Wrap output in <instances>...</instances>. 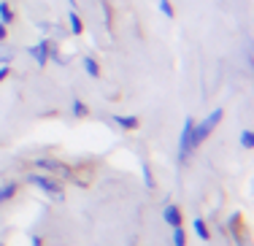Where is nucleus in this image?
<instances>
[{
	"instance_id": "obj_13",
	"label": "nucleus",
	"mask_w": 254,
	"mask_h": 246,
	"mask_svg": "<svg viewBox=\"0 0 254 246\" xmlns=\"http://www.w3.org/2000/svg\"><path fill=\"white\" fill-rule=\"evenodd\" d=\"M241 146H244V149L254 146V133H252V130H244V133H241Z\"/></svg>"
},
{
	"instance_id": "obj_12",
	"label": "nucleus",
	"mask_w": 254,
	"mask_h": 246,
	"mask_svg": "<svg viewBox=\"0 0 254 246\" xmlns=\"http://www.w3.org/2000/svg\"><path fill=\"white\" fill-rule=\"evenodd\" d=\"M195 233H198L200 241H209V227H206L203 219H195Z\"/></svg>"
},
{
	"instance_id": "obj_9",
	"label": "nucleus",
	"mask_w": 254,
	"mask_h": 246,
	"mask_svg": "<svg viewBox=\"0 0 254 246\" xmlns=\"http://www.w3.org/2000/svg\"><path fill=\"white\" fill-rule=\"evenodd\" d=\"M14 22V11L8 3H0V25H11Z\"/></svg>"
},
{
	"instance_id": "obj_6",
	"label": "nucleus",
	"mask_w": 254,
	"mask_h": 246,
	"mask_svg": "<svg viewBox=\"0 0 254 246\" xmlns=\"http://www.w3.org/2000/svg\"><path fill=\"white\" fill-rule=\"evenodd\" d=\"M163 216H165V222H168L170 227H181V211H178L176 205H165Z\"/></svg>"
},
{
	"instance_id": "obj_14",
	"label": "nucleus",
	"mask_w": 254,
	"mask_h": 246,
	"mask_svg": "<svg viewBox=\"0 0 254 246\" xmlns=\"http://www.w3.org/2000/svg\"><path fill=\"white\" fill-rule=\"evenodd\" d=\"M173 244H176V246H187V241H184V230H181V227H173Z\"/></svg>"
},
{
	"instance_id": "obj_15",
	"label": "nucleus",
	"mask_w": 254,
	"mask_h": 246,
	"mask_svg": "<svg viewBox=\"0 0 254 246\" xmlns=\"http://www.w3.org/2000/svg\"><path fill=\"white\" fill-rule=\"evenodd\" d=\"M143 179H146V187L152 190V187H154V176H152V168H149V165H143Z\"/></svg>"
},
{
	"instance_id": "obj_2",
	"label": "nucleus",
	"mask_w": 254,
	"mask_h": 246,
	"mask_svg": "<svg viewBox=\"0 0 254 246\" xmlns=\"http://www.w3.org/2000/svg\"><path fill=\"white\" fill-rule=\"evenodd\" d=\"M192 127H195V119L192 117H187V122H184V127H181V141H178V160L181 163H187V157L192 154Z\"/></svg>"
},
{
	"instance_id": "obj_17",
	"label": "nucleus",
	"mask_w": 254,
	"mask_h": 246,
	"mask_svg": "<svg viewBox=\"0 0 254 246\" xmlns=\"http://www.w3.org/2000/svg\"><path fill=\"white\" fill-rule=\"evenodd\" d=\"M73 114H79V117H84V114H86V106H84L82 100H76V103H73Z\"/></svg>"
},
{
	"instance_id": "obj_8",
	"label": "nucleus",
	"mask_w": 254,
	"mask_h": 246,
	"mask_svg": "<svg viewBox=\"0 0 254 246\" xmlns=\"http://www.w3.org/2000/svg\"><path fill=\"white\" fill-rule=\"evenodd\" d=\"M114 122L125 130H135L138 127V117H114Z\"/></svg>"
},
{
	"instance_id": "obj_1",
	"label": "nucleus",
	"mask_w": 254,
	"mask_h": 246,
	"mask_svg": "<svg viewBox=\"0 0 254 246\" xmlns=\"http://www.w3.org/2000/svg\"><path fill=\"white\" fill-rule=\"evenodd\" d=\"M222 117H224V111H222V108H213V111H211V117L206 119V122L195 124V127H192V141H189V144H192V152H195V149H198L200 144H203L206 138H209V135H211V130L216 127L219 122H222Z\"/></svg>"
},
{
	"instance_id": "obj_18",
	"label": "nucleus",
	"mask_w": 254,
	"mask_h": 246,
	"mask_svg": "<svg viewBox=\"0 0 254 246\" xmlns=\"http://www.w3.org/2000/svg\"><path fill=\"white\" fill-rule=\"evenodd\" d=\"M3 79H8V68H0V84H3Z\"/></svg>"
},
{
	"instance_id": "obj_20",
	"label": "nucleus",
	"mask_w": 254,
	"mask_h": 246,
	"mask_svg": "<svg viewBox=\"0 0 254 246\" xmlns=\"http://www.w3.org/2000/svg\"><path fill=\"white\" fill-rule=\"evenodd\" d=\"M33 246H41V238H33Z\"/></svg>"
},
{
	"instance_id": "obj_11",
	"label": "nucleus",
	"mask_w": 254,
	"mask_h": 246,
	"mask_svg": "<svg viewBox=\"0 0 254 246\" xmlns=\"http://www.w3.org/2000/svg\"><path fill=\"white\" fill-rule=\"evenodd\" d=\"M68 22H71V30L76 33V36L84 30V25H82V19H79V14H76V11H71V14H68Z\"/></svg>"
},
{
	"instance_id": "obj_16",
	"label": "nucleus",
	"mask_w": 254,
	"mask_h": 246,
	"mask_svg": "<svg viewBox=\"0 0 254 246\" xmlns=\"http://www.w3.org/2000/svg\"><path fill=\"white\" fill-rule=\"evenodd\" d=\"M160 8H163L165 16H173V5L168 3V0H160Z\"/></svg>"
},
{
	"instance_id": "obj_7",
	"label": "nucleus",
	"mask_w": 254,
	"mask_h": 246,
	"mask_svg": "<svg viewBox=\"0 0 254 246\" xmlns=\"http://www.w3.org/2000/svg\"><path fill=\"white\" fill-rule=\"evenodd\" d=\"M16 195V181H8V184L0 187V203H5V200H11Z\"/></svg>"
},
{
	"instance_id": "obj_4",
	"label": "nucleus",
	"mask_w": 254,
	"mask_h": 246,
	"mask_svg": "<svg viewBox=\"0 0 254 246\" xmlns=\"http://www.w3.org/2000/svg\"><path fill=\"white\" fill-rule=\"evenodd\" d=\"M49 51H51V43H49V41H41V43H36V46L30 49V54L36 57L38 65H46V60H49Z\"/></svg>"
},
{
	"instance_id": "obj_3",
	"label": "nucleus",
	"mask_w": 254,
	"mask_h": 246,
	"mask_svg": "<svg viewBox=\"0 0 254 246\" xmlns=\"http://www.w3.org/2000/svg\"><path fill=\"white\" fill-rule=\"evenodd\" d=\"M27 181H30V184H36V187H41V190L46 192V195H51V198H57V200L62 198V187L57 184L54 179H49V176L33 173V176H30V179H27Z\"/></svg>"
},
{
	"instance_id": "obj_19",
	"label": "nucleus",
	"mask_w": 254,
	"mask_h": 246,
	"mask_svg": "<svg viewBox=\"0 0 254 246\" xmlns=\"http://www.w3.org/2000/svg\"><path fill=\"white\" fill-rule=\"evenodd\" d=\"M5 41V25H0V43Z\"/></svg>"
},
{
	"instance_id": "obj_10",
	"label": "nucleus",
	"mask_w": 254,
	"mask_h": 246,
	"mask_svg": "<svg viewBox=\"0 0 254 246\" xmlns=\"http://www.w3.org/2000/svg\"><path fill=\"white\" fill-rule=\"evenodd\" d=\"M84 71L89 73L92 79H97V76H100V68H97V62L92 60V57H84Z\"/></svg>"
},
{
	"instance_id": "obj_5",
	"label": "nucleus",
	"mask_w": 254,
	"mask_h": 246,
	"mask_svg": "<svg viewBox=\"0 0 254 246\" xmlns=\"http://www.w3.org/2000/svg\"><path fill=\"white\" fill-rule=\"evenodd\" d=\"M36 165H38V168H43V170H49V173H62V176H71V170H68L65 165L54 163V160H36Z\"/></svg>"
},
{
	"instance_id": "obj_21",
	"label": "nucleus",
	"mask_w": 254,
	"mask_h": 246,
	"mask_svg": "<svg viewBox=\"0 0 254 246\" xmlns=\"http://www.w3.org/2000/svg\"><path fill=\"white\" fill-rule=\"evenodd\" d=\"M71 3H76V0H71Z\"/></svg>"
}]
</instances>
